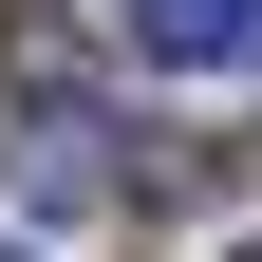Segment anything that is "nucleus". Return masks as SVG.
Segmentation results:
<instances>
[{
	"instance_id": "f257e3e1",
	"label": "nucleus",
	"mask_w": 262,
	"mask_h": 262,
	"mask_svg": "<svg viewBox=\"0 0 262 262\" xmlns=\"http://www.w3.org/2000/svg\"><path fill=\"white\" fill-rule=\"evenodd\" d=\"M131 38L169 75H262V0H131Z\"/></svg>"
},
{
	"instance_id": "7ed1b4c3",
	"label": "nucleus",
	"mask_w": 262,
	"mask_h": 262,
	"mask_svg": "<svg viewBox=\"0 0 262 262\" xmlns=\"http://www.w3.org/2000/svg\"><path fill=\"white\" fill-rule=\"evenodd\" d=\"M244 262H262V244H244Z\"/></svg>"
},
{
	"instance_id": "f03ea898",
	"label": "nucleus",
	"mask_w": 262,
	"mask_h": 262,
	"mask_svg": "<svg viewBox=\"0 0 262 262\" xmlns=\"http://www.w3.org/2000/svg\"><path fill=\"white\" fill-rule=\"evenodd\" d=\"M0 262H19V244H0Z\"/></svg>"
}]
</instances>
